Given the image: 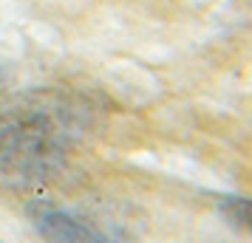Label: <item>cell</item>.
Wrapping results in <instances>:
<instances>
[{
	"mask_svg": "<svg viewBox=\"0 0 252 243\" xmlns=\"http://www.w3.org/2000/svg\"><path fill=\"white\" fill-rule=\"evenodd\" d=\"M34 223L48 243H111L88 223L71 218L65 212H54V209H43L34 218Z\"/></svg>",
	"mask_w": 252,
	"mask_h": 243,
	"instance_id": "cell-1",
	"label": "cell"
},
{
	"mask_svg": "<svg viewBox=\"0 0 252 243\" xmlns=\"http://www.w3.org/2000/svg\"><path fill=\"white\" fill-rule=\"evenodd\" d=\"M221 209L229 215V220H235L238 226L252 232V201H247V198H227L221 204Z\"/></svg>",
	"mask_w": 252,
	"mask_h": 243,
	"instance_id": "cell-2",
	"label": "cell"
}]
</instances>
